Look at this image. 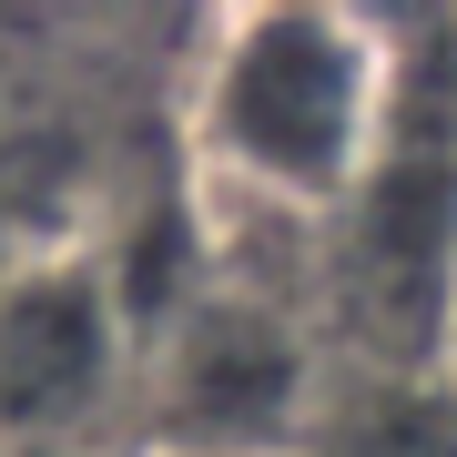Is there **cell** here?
Segmentation results:
<instances>
[{"mask_svg":"<svg viewBox=\"0 0 457 457\" xmlns=\"http://www.w3.org/2000/svg\"><path fill=\"white\" fill-rule=\"evenodd\" d=\"M132 366H143V326L102 245L41 254L0 285V447H71L122 407Z\"/></svg>","mask_w":457,"mask_h":457,"instance_id":"3957f363","label":"cell"},{"mask_svg":"<svg viewBox=\"0 0 457 457\" xmlns=\"http://www.w3.org/2000/svg\"><path fill=\"white\" fill-rule=\"evenodd\" d=\"M386 122H396L386 21L326 11V0H264V11L213 21L194 102H183V153H194L204 213L326 234L376 173Z\"/></svg>","mask_w":457,"mask_h":457,"instance_id":"6da1fadb","label":"cell"},{"mask_svg":"<svg viewBox=\"0 0 457 457\" xmlns=\"http://www.w3.org/2000/svg\"><path fill=\"white\" fill-rule=\"evenodd\" d=\"M305 457H457V376H376L315 417Z\"/></svg>","mask_w":457,"mask_h":457,"instance_id":"277c9868","label":"cell"},{"mask_svg":"<svg viewBox=\"0 0 457 457\" xmlns=\"http://www.w3.org/2000/svg\"><path fill=\"white\" fill-rule=\"evenodd\" d=\"M153 366V457H305L315 417V326L275 285L204 264L143 345Z\"/></svg>","mask_w":457,"mask_h":457,"instance_id":"7a4b0ae2","label":"cell"}]
</instances>
